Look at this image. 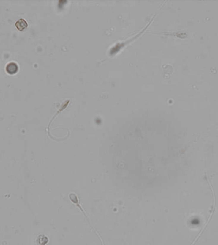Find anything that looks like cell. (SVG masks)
<instances>
[{"label":"cell","mask_w":218,"mask_h":245,"mask_svg":"<svg viewBox=\"0 0 218 245\" xmlns=\"http://www.w3.org/2000/svg\"><path fill=\"white\" fill-rule=\"evenodd\" d=\"M19 70V67L15 63L10 62L8 63L6 67L7 72L10 75H14Z\"/></svg>","instance_id":"1"},{"label":"cell","mask_w":218,"mask_h":245,"mask_svg":"<svg viewBox=\"0 0 218 245\" xmlns=\"http://www.w3.org/2000/svg\"><path fill=\"white\" fill-rule=\"evenodd\" d=\"M15 26L17 29L22 32L28 27V24L24 19H20L15 23Z\"/></svg>","instance_id":"2"}]
</instances>
